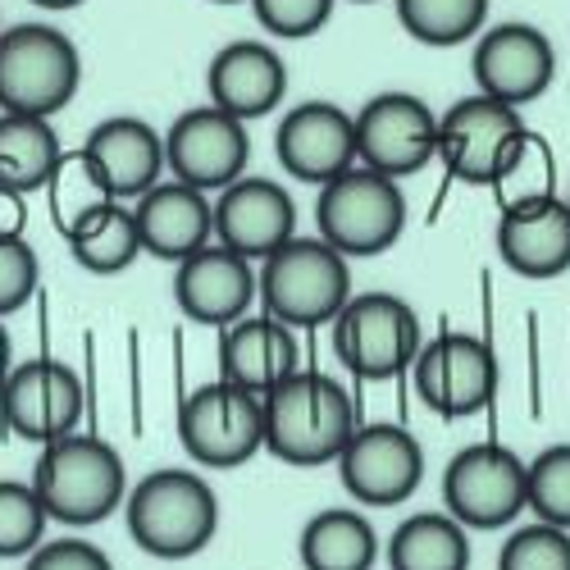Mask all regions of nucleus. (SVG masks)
<instances>
[{
  "label": "nucleus",
  "instance_id": "f257e3e1",
  "mask_svg": "<svg viewBox=\"0 0 570 570\" xmlns=\"http://www.w3.org/2000/svg\"><path fill=\"white\" fill-rule=\"evenodd\" d=\"M261 415L265 452L302 470L338 461L356 430V406L347 389L324 370H293L283 384L261 393Z\"/></svg>",
  "mask_w": 570,
  "mask_h": 570
},
{
  "label": "nucleus",
  "instance_id": "f03ea898",
  "mask_svg": "<svg viewBox=\"0 0 570 570\" xmlns=\"http://www.w3.org/2000/svg\"><path fill=\"white\" fill-rule=\"evenodd\" d=\"M124 520L132 543L160 557V561H187L215 543L219 534V498L206 474L197 470H151L141 484L124 498Z\"/></svg>",
  "mask_w": 570,
  "mask_h": 570
},
{
  "label": "nucleus",
  "instance_id": "7ed1b4c3",
  "mask_svg": "<svg viewBox=\"0 0 570 570\" xmlns=\"http://www.w3.org/2000/svg\"><path fill=\"white\" fill-rule=\"evenodd\" d=\"M32 489L51 520L87 530V525H101L115 507H124L128 470H124L119 448H110L97 434L73 430L41 448L32 465Z\"/></svg>",
  "mask_w": 570,
  "mask_h": 570
},
{
  "label": "nucleus",
  "instance_id": "20e7f679",
  "mask_svg": "<svg viewBox=\"0 0 570 570\" xmlns=\"http://www.w3.org/2000/svg\"><path fill=\"white\" fill-rule=\"evenodd\" d=\"M256 297L261 311L278 324L320 328L334 324V315L352 302V261L334 252L324 237H288L274 256L256 269Z\"/></svg>",
  "mask_w": 570,
  "mask_h": 570
},
{
  "label": "nucleus",
  "instance_id": "39448f33",
  "mask_svg": "<svg viewBox=\"0 0 570 570\" xmlns=\"http://www.w3.org/2000/svg\"><path fill=\"white\" fill-rule=\"evenodd\" d=\"M82 87V56L51 23H14L0 32V115L56 119Z\"/></svg>",
  "mask_w": 570,
  "mask_h": 570
},
{
  "label": "nucleus",
  "instance_id": "423d86ee",
  "mask_svg": "<svg viewBox=\"0 0 570 570\" xmlns=\"http://www.w3.org/2000/svg\"><path fill=\"white\" fill-rule=\"evenodd\" d=\"M315 224L324 243L343 252L347 261L384 256L406 228V193L397 178L352 165L347 174L320 187Z\"/></svg>",
  "mask_w": 570,
  "mask_h": 570
},
{
  "label": "nucleus",
  "instance_id": "0eeeda50",
  "mask_svg": "<svg viewBox=\"0 0 570 570\" xmlns=\"http://www.w3.org/2000/svg\"><path fill=\"white\" fill-rule=\"evenodd\" d=\"M328 328H334V356L365 384L406 374L424 343L415 306L397 293H352Z\"/></svg>",
  "mask_w": 570,
  "mask_h": 570
},
{
  "label": "nucleus",
  "instance_id": "6e6552de",
  "mask_svg": "<svg viewBox=\"0 0 570 570\" xmlns=\"http://www.w3.org/2000/svg\"><path fill=\"white\" fill-rule=\"evenodd\" d=\"M178 443L206 470H237L256 452H265V415L261 397L228 384V379H210V384L193 389L178 406Z\"/></svg>",
  "mask_w": 570,
  "mask_h": 570
},
{
  "label": "nucleus",
  "instance_id": "1a4fd4ad",
  "mask_svg": "<svg viewBox=\"0 0 570 570\" xmlns=\"http://www.w3.org/2000/svg\"><path fill=\"white\" fill-rule=\"evenodd\" d=\"M443 507L465 530H507L525 511V461L502 443H470L443 470Z\"/></svg>",
  "mask_w": 570,
  "mask_h": 570
},
{
  "label": "nucleus",
  "instance_id": "9d476101",
  "mask_svg": "<svg viewBox=\"0 0 570 570\" xmlns=\"http://www.w3.org/2000/svg\"><path fill=\"white\" fill-rule=\"evenodd\" d=\"M352 119H356V165L374 174L402 183L430 160H439V115L411 91H379Z\"/></svg>",
  "mask_w": 570,
  "mask_h": 570
},
{
  "label": "nucleus",
  "instance_id": "9b49d317",
  "mask_svg": "<svg viewBox=\"0 0 570 570\" xmlns=\"http://www.w3.org/2000/svg\"><path fill=\"white\" fill-rule=\"evenodd\" d=\"M411 379L420 402L443 420H465L484 411L498 393V356L484 338L443 328L434 343H420L411 361Z\"/></svg>",
  "mask_w": 570,
  "mask_h": 570
},
{
  "label": "nucleus",
  "instance_id": "f8f14e48",
  "mask_svg": "<svg viewBox=\"0 0 570 570\" xmlns=\"http://www.w3.org/2000/svg\"><path fill=\"white\" fill-rule=\"evenodd\" d=\"M82 406H87L82 379L73 374V365L56 356L10 365L6 384H0V424L14 439L37 443V448L73 434L82 420Z\"/></svg>",
  "mask_w": 570,
  "mask_h": 570
},
{
  "label": "nucleus",
  "instance_id": "ddd939ff",
  "mask_svg": "<svg viewBox=\"0 0 570 570\" xmlns=\"http://www.w3.org/2000/svg\"><path fill=\"white\" fill-rule=\"evenodd\" d=\"M252 165V137L247 124L224 115L219 106H197L183 110L169 132H165V169L197 187V193H224L228 183H237Z\"/></svg>",
  "mask_w": 570,
  "mask_h": 570
},
{
  "label": "nucleus",
  "instance_id": "4468645a",
  "mask_svg": "<svg viewBox=\"0 0 570 570\" xmlns=\"http://www.w3.org/2000/svg\"><path fill=\"white\" fill-rule=\"evenodd\" d=\"M338 474L361 507H402L424 484V448L402 424H356L338 452Z\"/></svg>",
  "mask_w": 570,
  "mask_h": 570
},
{
  "label": "nucleus",
  "instance_id": "2eb2a0df",
  "mask_svg": "<svg viewBox=\"0 0 570 570\" xmlns=\"http://www.w3.org/2000/svg\"><path fill=\"white\" fill-rule=\"evenodd\" d=\"M474 91L493 97L511 110L539 101L557 78V51L548 32H539L534 23H498L489 32H480L474 41Z\"/></svg>",
  "mask_w": 570,
  "mask_h": 570
},
{
  "label": "nucleus",
  "instance_id": "dca6fc26",
  "mask_svg": "<svg viewBox=\"0 0 570 570\" xmlns=\"http://www.w3.org/2000/svg\"><path fill=\"white\" fill-rule=\"evenodd\" d=\"M210 210H215V243L237 252L252 265L274 256L288 237H297L293 193L274 178H261V174H243L237 183H228L210 202Z\"/></svg>",
  "mask_w": 570,
  "mask_h": 570
},
{
  "label": "nucleus",
  "instance_id": "f3484780",
  "mask_svg": "<svg viewBox=\"0 0 570 570\" xmlns=\"http://www.w3.org/2000/svg\"><path fill=\"white\" fill-rule=\"evenodd\" d=\"M274 156L297 183H334L356 165V119L334 101H302L278 119Z\"/></svg>",
  "mask_w": 570,
  "mask_h": 570
},
{
  "label": "nucleus",
  "instance_id": "a211bd4d",
  "mask_svg": "<svg viewBox=\"0 0 570 570\" xmlns=\"http://www.w3.org/2000/svg\"><path fill=\"white\" fill-rule=\"evenodd\" d=\"M520 128H525L520 110L474 91V97H461L439 115V160L452 178L470 187H489Z\"/></svg>",
  "mask_w": 570,
  "mask_h": 570
},
{
  "label": "nucleus",
  "instance_id": "6ab92c4d",
  "mask_svg": "<svg viewBox=\"0 0 570 570\" xmlns=\"http://www.w3.org/2000/svg\"><path fill=\"white\" fill-rule=\"evenodd\" d=\"M174 302L193 324L228 328L256 306V265L210 243L174 265Z\"/></svg>",
  "mask_w": 570,
  "mask_h": 570
},
{
  "label": "nucleus",
  "instance_id": "aec40b11",
  "mask_svg": "<svg viewBox=\"0 0 570 570\" xmlns=\"http://www.w3.org/2000/svg\"><path fill=\"white\" fill-rule=\"evenodd\" d=\"M78 156L115 202H137L165 174V137L137 115H110L82 137Z\"/></svg>",
  "mask_w": 570,
  "mask_h": 570
},
{
  "label": "nucleus",
  "instance_id": "412c9836",
  "mask_svg": "<svg viewBox=\"0 0 570 570\" xmlns=\"http://www.w3.org/2000/svg\"><path fill=\"white\" fill-rule=\"evenodd\" d=\"M206 91H210V106L252 124L274 115L283 97H288V65H283V56L269 41H256V37L228 41L206 69Z\"/></svg>",
  "mask_w": 570,
  "mask_h": 570
},
{
  "label": "nucleus",
  "instance_id": "4be33fe9",
  "mask_svg": "<svg viewBox=\"0 0 570 570\" xmlns=\"http://www.w3.org/2000/svg\"><path fill=\"white\" fill-rule=\"evenodd\" d=\"M132 219H137V237H141V252L156 256V261H187L193 252L215 243V210L210 197L187 187L178 178L156 183L147 197L132 202Z\"/></svg>",
  "mask_w": 570,
  "mask_h": 570
},
{
  "label": "nucleus",
  "instance_id": "5701e85b",
  "mask_svg": "<svg viewBox=\"0 0 570 570\" xmlns=\"http://www.w3.org/2000/svg\"><path fill=\"white\" fill-rule=\"evenodd\" d=\"M293 370H302V347L288 324L261 315H243L237 324L219 328V379L247 389V393H269L283 384Z\"/></svg>",
  "mask_w": 570,
  "mask_h": 570
},
{
  "label": "nucleus",
  "instance_id": "b1692460",
  "mask_svg": "<svg viewBox=\"0 0 570 570\" xmlns=\"http://www.w3.org/2000/svg\"><path fill=\"white\" fill-rule=\"evenodd\" d=\"M498 256L520 278H561L570 269V206L566 197L502 210L498 219Z\"/></svg>",
  "mask_w": 570,
  "mask_h": 570
},
{
  "label": "nucleus",
  "instance_id": "393cba45",
  "mask_svg": "<svg viewBox=\"0 0 570 570\" xmlns=\"http://www.w3.org/2000/svg\"><path fill=\"white\" fill-rule=\"evenodd\" d=\"M60 165H65V147L51 119L0 115V187L32 197L56 178Z\"/></svg>",
  "mask_w": 570,
  "mask_h": 570
},
{
  "label": "nucleus",
  "instance_id": "a878e982",
  "mask_svg": "<svg viewBox=\"0 0 570 570\" xmlns=\"http://www.w3.org/2000/svg\"><path fill=\"white\" fill-rule=\"evenodd\" d=\"M297 557L306 570H374L379 534L365 520V511L328 507V511H315L302 525Z\"/></svg>",
  "mask_w": 570,
  "mask_h": 570
},
{
  "label": "nucleus",
  "instance_id": "bb28decb",
  "mask_svg": "<svg viewBox=\"0 0 570 570\" xmlns=\"http://www.w3.org/2000/svg\"><path fill=\"white\" fill-rule=\"evenodd\" d=\"M393 570H470V530L448 511H415L389 539Z\"/></svg>",
  "mask_w": 570,
  "mask_h": 570
},
{
  "label": "nucleus",
  "instance_id": "cd10ccee",
  "mask_svg": "<svg viewBox=\"0 0 570 570\" xmlns=\"http://www.w3.org/2000/svg\"><path fill=\"white\" fill-rule=\"evenodd\" d=\"M65 243H69V256L87 274H124L141 256L137 219H132V206L124 202H101L73 228H65Z\"/></svg>",
  "mask_w": 570,
  "mask_h": 570
},
{
  "label": "nucleus",
  "instance_id": "c85d7f7f",
  "mask_svg": "<svg viewBox=\"0 0 570 570\" xmlns=\"http://www.w3.org/2000/svg\"><path fill=\"white\" fill-rule=\"evenodd\" d=\"M493 197L502 210H525L557 197V151L552 141L534 128H520L493 174Z\"/></svg>",
  "mask_w": 570,
  "mask_h": 570
},
{
  "label": "nucleus",
  "instance_id": "c756f323",
  "mask_svg": "<svg viewBox=\"0 0 570 570\" xmlns=\"http://www.w3.org/2000/svg\"><path fill=\"white\" fill-rule=\"evenodd\" d=\"M397 23L420 46H461L484 32L489 0H393Z\"/></svg>",
  "mask_w": 570,
  "mask_h": 570
},
{
  "label": "nucleus",
  "instance_id": "7c9ffc66",
  "mask_svg": "<svg viewBox=\"0 0 570 570\" xmlns=\"http://www.w3.org/2000/svg\"><path fill=\"white\" fill-rule=\"evenodd\" d=\"M525 511L543 525L570 530V443H552L525 461Z\"/></svg>",
  "mask_w": 570,
  "mask_h": 570
},
{
  "label": "nucleus",
  "instance_id": "2f4dec72",
  "mask_svg": "<svg viewBox=\"0 0 570 570\" xmlns=\"http://www.w3.org/2000/svg\"><path fill=\"white\" fill-rule=\"evenodd\" d=\"M46 515L32 480H0V557H28L46 543Z\"/></svg>",
  "mask_w": 570,
  "mask_h": 570
},
{
  "label": "nucleus",
  "instance_id": "473e14b6",
  "mask_svg": "<svg viewBox=\"0 0 570 570\" xmlns=\"http://www.w3.org/2000/svg\"><path fill=\"white\" fill-rule=\"evenodd\" d=\"M46 193H51V215H56V224H60V233L65 228H73L82 215H91L101 202H115L106 187H101V178L91 174V165L73 151V156H65V165L56 169V178L46 183Z\"/></svg>",
  "mask_w": 570,
  "mask_h": 570
},
{
  "label": "nucleus",
  "instance_id": "72a5a7b5",
  "mask_svg": "<svg viewBox=\"0 0 570 570\" xmlns=\"http://www.w3.org/2000/svg\"><path fill=\"white\" fill-rule=\"evenodd\" d=\"M498 570H570V530L543 525V520L515 530L498 552Z\"/></svg>",
  "mask_w": 570,
  "mask_h": 570
},
{
  "label": "nucleus",
  "instance_id": "f704fd0d",
  "mask_svg": "<svg viewBox=\"0 0 570 570\" xmlns=\"http://www.w3.org/2000/svg\"><path fill=\"white\" fill-rule=\"evenodd\" d=\"M247 6L256 10V23L269 37L302 41V37H315L328 19H334L338 0H247Z\"/></svg>",
  "mask_w": 570,
  "mask_h": 570
},
{
  "label": "nucleus",
  "instance_id": "c9c22d12",
  "mask_svg": "<svg viewBox=\"0 0 570 570\" xmlns=\"http://www.w3.org/2000/svg\"><path fill=\"white\" fill-rule=\"evenodd\" d=\"M37 252L28 247V237H0V320L23 311L37 293Z\"/></svg>",
  "mask_w": 570,
  "mask_h": 570
},
{
  "label": "nucleus",
  "instance_id": "e433bc0d",
  "mask_svg": "<svg viewBox=\"0 0 570 570\" xmlns=\"http://www.w3.org/2000/svg\"><path fill=\"white\" fill-rule=\"evenodd\" d=\"M23 570H115V561L87 539H56L28 552Z\"/></svg>",
  "mask_w": 570,
  "mask_h": 570
},
{
  "label": "nucleus",
  "instance_id": "4c0bfd02",
  "mask_svg": "<svg viewBox=\"0 0 570 570\" xmlns=\"http://www.w3.org/2000/svg\"><path fill=\"white\" fill-rule=\"evenodd\" d=\"M0 237H23V197L0 187Z\"/></svg>",
  "mask_w": 570,
  "mask_h": 570
},
{
  "label": "nucleus",
  "instance_id": "58836bf2",
  "mask_svg": "<svg viewBox=\"0 0 570 570\" xmlns=\"http://www.w3.org/2000/svg\"><path fill=\"white\" fill-rule=\"evenodd\" d=\"M10 365H14V347H10V334H6V324H0V384H6Z\"/></svg>",
  "mask_w": 570,
  "mask_h": 570
},
{
  "label": "nucleus",
  "instance_id": "ea45409f",
  "mask_svg": "<svg viewBox=\"0 0 570 570\" xmlns=\"http://www.w3.org/2000/svg\"><path fill=\"white\" fill-rule=\"evenodd\" d=\"M32 6H41V10H78V6H87V0H32Z\"/></svg>",
  "mask_w": 570,
  "mask_h": 570
},
{
  "label": "nucleus",
  "instance_id": "a19ab883",
  "mask_svg": "<svg viewBox=\"0 0 570 570\" xmlns=\"http://www.w3.org/2000/svg\"><path fill=\"white\" fill-rule=\"evenodd\" d=\"M210 6H243V0H210Z\"/></svg>",
  "mask_w": 570,
  "mask_h": 570
},
{
  "label": "nucleus",
  "instance_id": "79ce46f5",
  "mask_svg": "<svg viewBox=\"0 0 570 570\" xmlns=\"http://www.w3.org/2000/svg\"><path fill=\"white\" fill-rule=\"evenodd\" d=\"M356 6H374V0H356Z\"/></svg>",
  "mask_w": 570,
  "mask_h": 570
},
{
  "label": "nucleus",
  "instance_id": "37998d69",
  "mask_svg": "<svg viewBox=\"0 0 570 570\" xmlns=\"http://www.w3.org/2000/svg\"><path fill=\"white\" fill-rule=\"evenodd\" d=\"M566 206H570V193H566Z\"/></svg>",
  "mask_w": 570,
  "mask_h": 570
},
{
  "label": "nucleus",
  "instance_id": "c03bdc74",
  "mask_svg": "<svg viewBox=\"0 0 570 570\" xmlns=\"http://www.w3.org/2000/svg\"><path fill=\"white\" fill-rule=\"evenodd\" d=\"M0 32H6V28H0Z\"/></svg>",
  "mask_w": 570,
  "mask_h": 570
}]
</instances>
